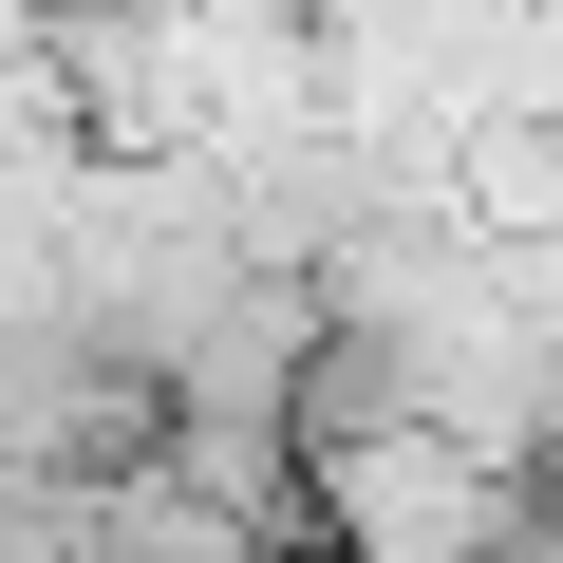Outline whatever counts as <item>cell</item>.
Returning <instances> with one entry per match:
<instances>
[{"mask_svg": "<svg viewBox=\"0 0 563 563\" xmlns=\"http://www.w3.org/2000/svg\"><path fill=\"white\" fill-rule=\"evenodd\" d=\"M301 488H320V563H526V507H544L526 470L339 395H301Z\"/></svg>", "mask_w": 563, "mask_h": 563, "instance_id": "1", "label": "cell"}]
</instances>
